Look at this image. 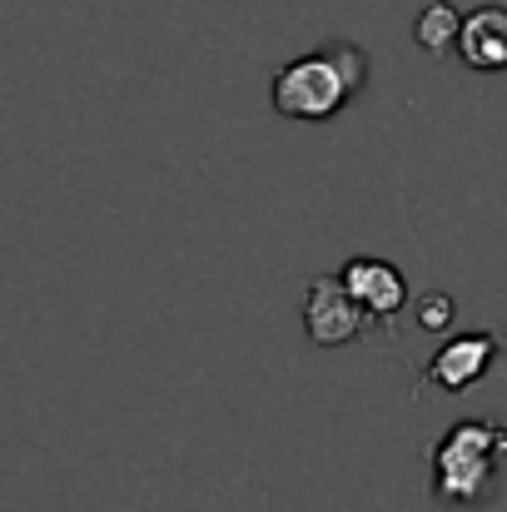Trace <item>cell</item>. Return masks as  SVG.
<instances>
[{
  "instance_id": "obj_1",
  "label": "cell",
  "mask_w": 507,
  "mask_h": 512,
  "mask_svg": "<svg viewBox=\"0 0 507 512\" xmlns=\"http://www.w3.org/2000/svg\"><path fill=\"white\" fill-rule=\"evenodd\" d=\"M368 90V50L353 40H329L309 55H294L269 80V105L284 120L324 125L343 115Z\"/></svg>"
},
{
  "instance_id": "obj_2",
  "label": "cell",
  "mask_w": 507,
  "mask_h": 512,
  "mask_svg": "<svg viewBox=\"0 0 507 512\" xmlns=\"http://www.w3.org/2000/svg\"><path fill=\"white\" fill-rule=\"evenodd\" d=\"M433 503L443 508H488L498 498V473L507 458V423L458 418L433 443Z\"/></svg>"
},
{
  "instance_id": "obj_3",
  "label": "cell",
  "mask_w": 507,
  "mask_h": 512,
  "mask_svg": "<svg viewBox=\"0 0 507 512\" xmlns=\"http://www.w3.org/2000/svg\"><path fill=\"white\" fill-rule=\"evenodd\" d=\"M503 358V334H493V329H473V334H453V339H443L433 348V358H428V368H423V378L438 388V393H468V388H478L488 373H493V363Z\"/></svg>"
},
{
  "instance_id": "obj_4",
  "label": "cell",
  "mask_w": 507,
  "mask_h": 512,
  "mask_svg": "<svg viewBox=\"0 0 507 512\" xmlns=\"http://www.w3.org/2000/svg\"><path fill=\"white\" fill-rule=\"evenodd\" d=\"M368 309L348 294L343 274H319L304 294V334L314 348H343L368 329Z\"/></svg>"
},
{
  "instance_id": "obj_5",
  "label": "cell",
  "mask_w": 507,
  "mask_h": 512,
  "mask_svg": "<svg viewBox=\"0 0 507 512\" xmlns=\"http://www.w3.org/2000/svg\"><path fill=\"white\" fill-rule=\"evenodd\" d=\"M338 274H343L348 294L368 309L373 324H393V319L408 309V279H403L398 264L373 259V254H358V259H343Z\"/></svg>"
},
{
  "instance_id": "obj_6",
  "label": "cell",
  "mask_w": 507,
  "mask_h": 512,
  "mask_svg": "<svg viewBox=\"0 0 507 512\" xmlns=\"http://www.w3.org/2000/svg\"><path fill=\"white\" fill-rule=\"evenodd\" d=\"M458 60L478 75H503L507 70V5H478L463 15L458 30Z\"/></svg>"
},
{
  "instance_id": "obj_7",
  "label": "cell",
  "mask_w": 507,
  "mask_h": 512,
  "mask_svg": "<svg viewBox=\"0 0 507 512\" xmlns=\"http://www.w3.org/2000/svg\"><path fill=\"white\" fill-rule=\"evenodd\" d=\"M458 30H463V10L453 0H423L418 20H413V40L428 55H453L458 50Z\"/></svg>"
},
{
  "instance_id": "obj_8",
  "label": "cell",
  "mask_w": 507,
  "mask_h": 512,
  "mask_svg": "<svg viewBox=\"0 0 507 512\" xmlns=\"http://www.w3.org/2000/svg\"><path fill=\"white\" fill-rule=\"evenodd\" d=\"M453 299L448 294H423L418 299V329H428V334H443L448 324H453Z\"/></svg>"
}]
</instances>
